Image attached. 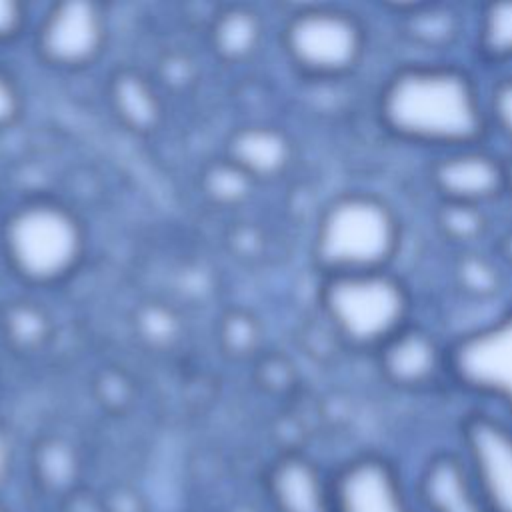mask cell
<instances>
[{"label": "cell", "mask_w": 512, "mask_h": 512, "mask_svg": "<svg viewBox=\"0 0 512 512\" xmlns=\"http://www.w3.org/2000/svg\"><path fill=\"white\" fill-rule=\"evenodd\" d=\"M378 114L392 136L448 152L474 146L488 122L474 80L446 64L398 68L382 86Z\"/></svg>", "instance_id": "6da1fadb"}, {"label": "cell", "mask_w": 512, "mask_h": 512, "mask_svg": "<svg viewBox=\"0 0 512 512\" xmlns=\"http://www.w3.org/2000/svg\"><path fill=\"white\" fill-rule=\"evenodd\" d=\"M398 246V216L374 194L336 198L318 224L316 258L328 276L386 270Z\"/></svg>", "instance_id": "7a4b0ae2"}, {"label": "cell", "mask_w": 512, "mask_h": 512, "mask_svg": "<svg viewBox=\"0 0 512 512\" xmlns=\"http://www.w3.org/2000/svg\"><path fill=\"white\" fill-rule=\"evenodd\" d=\"M322 304L336 330L362 348H380L410 314L408 290L388 270L328 276Z\"/></svg>", "instance_id": "3957f363"}, {"label": "cell", "mask_w": 512, "mask_h": 512, "mask_svg": "<svg viewBox=\"0 0 512 512\" xmlns=\"http://www.w3.org/2000/svg\"><path fill=\"white\" fill-rule=\"evenodd\" d=\"M448 372L468 392L494 400L512 420V310L454 342Z\"/></svg>", "instance_id": "277c9868"}, {"label": "cell", "mask_w": 512, "mask_h": 512, "mask_svg": "<svg viewBox=\"0 0 512 512\" xmlns=\"http://www.w3.org/2000/svg\"><path fill=\"white\" fill-rule=\"evenodd\" d=\"M6 244L14 264L26 276L48 280L70 268L80 248V234L62 208L34 204L10 220Z\"/></svg>", "instance_id": "5b68a950"}, {"label": "cell", "mask_w": 512, "mask_h": 512, "mask_svg": "<svg viewBox=\"0 0 512 512\" xmlns=\"http://www.w3.org/2000/svg\"><path fill=\"white\" fill-rule=\"evenodd\" d=\"M286 44L294 62L306 72L338 76L358 64L364 52V30L346 12L316 8L292 18Z\"/></svg>", "instance_id": "8992f818"}, {"label": "cell", "mask_w": 512, "mask_h": 512, "mask_svg": "<svg viewBox=\"0 0 512 512\" xmlns=\"http://www.w3.org/2000/svg\"><path fill=\"white\" fill-rule=\"evenodd\" d=\"M458 452L492 512H512V420L488 410L468 412Z\"/></svg>", "instance_id": "52a82bcc"}, {"label": "cell", "mask_w": 512, "mask_h": 512, "mask_svg": "<svg viewBox=\"0 0 512 512\" xmlns=\"http://www.w3.org/2000/svg\"><path fill=\"white\" fill-rule=\"evenodd\" d=\"M332 512H422L398 468L366 454L346 464L332 484Z\"/></svg>", "instance_id": "ba28073f"}, {"label": "cell", "mask_w": 512, "mask_h": 512, "mask_svg": "<svg viewBox=\"0 0 512 512\" xmlns=\"http://www.w3.org/2000/svg\"><path fill=\"white\" fill-rule=\"evenodd\" d=\"M430 180L442 200L482 206L506 190V168L496 156L470 146L440 156Z\"/></svg>", "instance_id": "9c48e42d"}, {"label": "cell", "mask_w": 512, "mask_h": 512, "mask_svg": "<svg viewBox=\"0 0 512 512\" xmlns=\"http://www.w3.org/2000/svg\"><path fill=\"white\" fill-rule=\"evenodd\" d=\"M376 360L382 376L404 390L424 388L448 372V350L428 330L412 324L376 348Z\"/></svg>", "instance_id": "30bf717a"}, {"label": "cell", "mask_w": 512, "mask_h": 512, "mask_svg": "<svg viewBox=\"0 0 512 512\" xmlns=\"http://www.w3.org/2000/svg\"><path fill=\"white\" fill-rule=\"evenodd\" d=\"M422 512H492L460 452H436L414 484Z\"/></svg>", "instance_id": "8fae6325"}, {"label": "cell", "mask_w": 512, "mask_h": 512, "mask_svg": "<svg viewBox=\"0 0 512 512\" xmlns=\"http://www.w3.org/2000/svg\"><path fill=\"white\" fill-rule=\"evenodd\" d=\"M102 40V18L90 2H66L54 8L44 30L42 46L62 64L90 58Z\"/></svg>", "instance_id": "7c38bea8"}, {"label": "cell", "mask_w": 512, "mask_h": 512, "mask_svg": "<svg viewBox=\"0 0 512 512\" xmlns=\"http://www.w3.org/2000/svg\"><path fill=\"white\" fill-rule=\"evenodd\" d=\"M276 496L284 512H332V488L304 460H288L278 468Z\"/></svg>", "instance_id": "4fadbf2b"}, {"label": "cell", "mask_w": 512, "mask_h": 512, "mask_svg": "<svg viewBox=\"0 0 512 512\" xmlns=\"http://www.w3.org/2000/svg\"><path fill=\"white\" fill-rule=\"evenodd\" d=\"M234 156L240 166L256 174H272L288 160V142L284 136L270 128H250L236 136Z\"/></svg>", "instance_id": "5bb4252c"}, {"label": "cell", "mask_w": 512, "mask_h": 512, "mask_svg": "<svg viewBox=\"0 0 512 512\" xmlns=\"http://www.w3.org/2000/svg\"><path fill=\"white\" fill-rule=\"evenodd\" d=\"M478 48L488 60H512V2L484 8L478 24Z\"/></svg>", "instance_id": "9a60e30c"}, {"label": "cell", "mask_w": 512, "mask_h": 512, "mask_svg": "<svg viewBox=\"0 0 512 512\" xmlns=\"http://www.w3.org/2000/svg\"><path fill=\"white\" fill-rule=\"evenodd\" d=\"M436 226L444 238L454 244H470L482 238L486 232V216L480 206L464 202H446L442 200L436 214Z\"/></svg>", "instance_id": "2e32d148"}, {"label": "cell", "mask_w": 512, "mask_h": 512, "mask_svg": "<svg viewBox=\"0 0 512 512\" xmlns=\"http://www.w3.org/2000/svg\"><path fill=\"white\" fill-rule=\"evenodd\" d=\"M406 34L420 44L426 46H442L450 44L456 36V24L454 16L438 6H422L414 8L412 14H406Z\"/></svg>", "instance_id": "e0dca14e"}, {"label": "cell", "mask_w": 512, "mask_h": 512, "mask_svg": "<svg viewBox=\"0 0 512 512\" xmlns=\"http://www.w3.org/2000/svg\"><path fill=\"white\" fill-rule=\"evenodd\" d=\"M454 276L458 286L476 298H488L500 290L498 268L482 254L464 252L454 264Z\"/></svg>", "instance_id": "ac0fdd59"}, {"label": "cell", "mask_w": 512, "mask_h": 512, "mask_svg": "<svg viewBox=\"0 0 512 512\" xmlns=\"http://www.w3.org/2000/svg\"><path fill=\"white\" fill-rule=\"evenodd\" d=\"M116 100L120 112L136 126H148L156 116V102L146 84L134 76L118 80Z\"/></svg>", "instance_id": "d6986e66"}, {"label": "cell", "mask_w": 512, "mask_h": 512, "mask_svg": "<svg viewBox=\"0 0 512 512\" xmlns=\"http://www.w3.org/2000/svg\"><path fill=\"white\" fill-rule=\"evenodd\" d=\"M258 38V24L252 14L230 12L226 14L216 30V40L222 52L230 56L246 54Z\"/></svg>", "instance_id": "ffe728a7"}, {"label": "cell", "mask_w": 512, "mask_h": 512, "mask_svg": "<svg viewBox=\"0 0 512 512\" xmlns=\"http://www.w3.org/2000/svg\"><path fill=\"white\" fill-rule=\"evenodd\" d=\"M488 112L498 130L512 142V76L494 82L488 98Z\"/></svg>", "instance_id": "44dd1931"}, {"label": "cell", "mask_w": 512, "mask_h": 512, "mask_svg": "<svg viewBox=\"0 0 512 512\" xmlns=\"http://www.w3.org/2000/svg\"><path fill=\"white\" fill-rule=\"evenodd\" d=\"M246 180L244 174L232 168H220L210 176V188L216 196L222 198H236L244 192Z\"/></svg>", "instance_id": "7402d4cb"}, {"label": "cell", "mask_w": 512, "mask_h": 512, "mask_svg": "<svg viewBox=\"0 0 512 512\" xmlns=\"http://www.w3.org/2000/svg\"><path fill=\"white\" fill-rule=\"evenodd\" d=\"M12 328L14 334L22 340H36L42 332V318H38L30 310H18L12 316Z\"/></svg>", "instance_id": "603a6c76"}, {"label": "cell", "mask_w": 512, "mask_h": 512, "mask_svg": "<svg viewBox=\"0 0 512 512\" xmlns=\"http://www.w3.org/2000/svg\"><path fill=\"white\" fill-rule=\"evenodd\" d=\"M20 24V8L14 2L0 0V38L14 32Z\"/></svg>", "instance_id": "cb8c5ba5"}, {"label": "cell", "mask_w": 512, "mask_h": 512, "mask_svg": "<svg viewBox=\"0 0 512 512\" xmlns=\"http://www.w3.org/2000/svg\"><path fill=\"white\" fill-rule=\"evenodd\" d=\"M14 112H16V94L10 82L0 74V124L10 120Z\"/></svg>", "instance_id": "d4e9b609"}, {"label": "cell", "mask_w": 512, "mask_h": 512, "mask_svg": "<svg viewBox=\"0 0 512 512\" xmlns=\"http://www.w3.org/2000/svg\"><path fill=\"white\" fill-rule=\"evenodd\" d=\"M500 252L508 264H512V230H508L500 242Z\"/></svg>", "instance_id": "484cf974"}, {"label": "cell", "mask_w": 512, "mask_h": 512, "mask_svg": "<svg viewBox=\"0 0 512 512\" xmlns=\"http://www.w3.org/2000/svg\"><path fill=\"white\" fill-rule=\"evenodd\" d=\"M504 168H506V190H508L510 196H512V160H510V162H504Z\"/></svg>", "instance_id": "4316f807"}, {"label": "cell", "mask_w": 512, "mask_h": 512, "mask_svg": "<svg viewBox=\"0 0 512 512\" xmlns=\"http://www.w3.org/2000/svg\"><path fill=\"white\" fill-rule=\"evenodd\" d=\"M2 464H4V446L0 442V470H2Z\"/></svg>", "instance_id": "83f0119b"}]
</instances>
